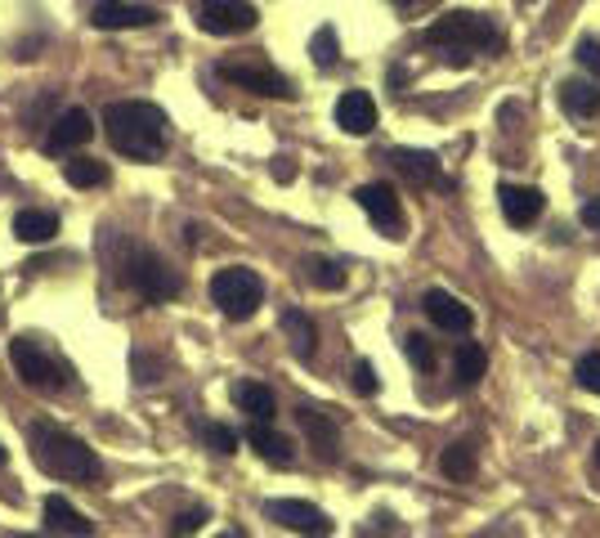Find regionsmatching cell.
Listing matches in <instances>:
<instances>
[{
	"mask_svg": "<svg viewBox=\"0 0 600 538\" xmlns=\"http://www.w3.org/2000/svg\"><path fill=\"white\" fill-rule=\"evenodd\" d=\"M310 283L323 287V292H336V287H346V274L336 261H310Z\"/></svg>",
	"mask_w": 600,
	"mask_h": 538,
	"instance_id": "29",
	"label": "cell"
},
{
	"mask_svg": "<svg viewBox=\"0 0 600 538\" xmlns=\"http://www.w3.org/2000/svg\"><path fill=\"white\" fill-rule=\"evenodd\" d=\"M63 179L72 189H95L108 179V166L95 162V158H72V162H63Z\"/></svg>",
	"mask_w": 600,
	"mask_h": 538,
	"instance_id": "24",
	"label": "cell"
},
{
	"mask_svg": "<svg viewBox=\"0 0 600 538\" xmlns=\"http://www.w3.org/2000/svg\"><path fill=\"white\" fill-rule=\"evenodd\" d=\"M247 445L265 458L270 466H291L296 462V453H291V440L287 436H278V430L270 426V422H251V430H247Z\"/></svg>",
	"mask_w": 600,
	"mask_h": 538,
	"instance_id": "16",
	"label": "cell"
},
{
	"mask_svg": "<svg viewBox=\"0 0 600 538\" xmlns=\"http://www.w3.org/2000/svg\"><path fill=\"white\" fill-rule=\"evenodd\" d=\"M274 179H291V166H287V158H278V162H274Z\"/></svg>",
	"mask_w": 600,
	"mask_h": 538,
	"instance_id": "36",
	"label": "cell"
},
{
	"mask_svg": "<svg viewBox=\"0 0 600 538\" xmlns=\"http://www.w3.org/2000/svg\"><path fill=\"white\" fill-rule=\"evenodd\" d=\"M354 198H359V207L367 211V221L377 225L382 234H390V238L403 234V202H399V193L390 185H363Z\"/></svg>",
	"mask_w": 600,
	"mask_h": 538,
	"instance_id": "9",
	"label": "cell"
},
{
	"mask_svg": "<svg viewBox=\"0 0 600 538\" xmlns=\"http://www.w3.org/2000/svg\"><path fill=\"white\" fill-rule=\"evenodd\" d=\"M90 23L99 32H126V27H148V23H158L153 10H143V5H130V0H99V5L90 10Z\"/></svg>",
	"mask_w": 600,
	"mask_h": 538,
	"instance_id": "12",
	"label": "cell"
},
{
	"mask_svg": "<svg viewBox=\"0 0 600 538\" xmlns=\"http://www.w3.org/2000/svg\"><path fill=\"white\" fill-rule=\"evenodd\" d=\"M5 462H10V449H5V445H0V466H5Z\"/></svg>",
	"mask_w": 600,
	"mask_h": 538,
	"instance_id": "37",
	"label": "cell"
},
{
	"mask_svg": "<svg viewBox=\"0 0 600 538\" xmlns=\"http://www.w3.org/2000/svg\"><path fill=\"white\" fill-rule=\"evenodd\" d=\"M439 472L448 480H471L475 476V449L471 445H453V449H443L439 458Z\"/></svg>",
	"mask_w": 600,
	"mask_h": 538,
	"instance_id": "25",
	"label": "cell"
},
{
	"mask_svg": "<svg viewBox=\"0 0 600 538\" xmlns=\"http://www.w3.org/2000/svg\"><path fill=\"white\" fill-rule=\"evenodd\" d=\"M574 377H578V386H583V390L600 395V354H596V350L578 359V368H574Z\"/></svg>",
	"mask_w": 600,
	"mask_h": 538,
	"instance_id": "31",
	"label": "cell"
},
{
	"mask_svg": "<svg viewBox=\"0 0 600 538\" xmlns=\"http://www.w3.org/2000/svg\"><path fill=\"white\" fill-rule=\"evenodd\" d=\"M596 466H600V445H596Z\"/></svg>",
	"mask_w": 600,
	"mask_h": 538,
	"instance_id": "38",
	"label": "cell"
},
{
	"mask_svg": "<svg viewBox=\"0 0 600 538\" xmlns=\"http://www.w3.org/2000/svg\"><path fill=\"white\" fill-rule=\"evenodd\" d=\"M296 422H300V430L310 436V445H314L318 458H336V426H332L318 409H296Z\"/></svg>",
	"mask_w": 600,
	"mask_h": 538,
	"instance_id": "22",
	"label": "cell"
},
{
	"mask_svg": "<svg viewBox=\"0 0 600 538\" xmlns=\"http://www.w3.org/2000/svg\"><path fill=\"white\" fill-rule=\"evenodd\" d=\"M193 18L207 36H242L255 27V5H247V0H198L193 5Z\"/></svg>",
	"mask_w": 600,
	"mask_h": 538,
	"instance_id": "7",
	"label": "cell"
},
{
	"mask_svg": "<svg viewBox=\"0 0 600 538\" xmlns=\"http://www.w3.org/2000/svg\"><path fill=\"white\" fill-rule=\"evenodd\" d=\"M202 521H207V508H193V512H184V516H175V534H193V529H202Z\"/></svg>",
	"mask_w": 600,
	"mask_h": 538,
	"instance_id": "33",
	"label": "cell"
},
{
	"mask_svg": "<svg viewBox=\"0 0 600 538\" xmlns=\"http://www.w3.org/2000/svg\"><path fill=\"white\" fill-rule=\"evenodd\" d=\"M265 516L283 529H296V534H327L332 529V521L314 508V502H300V498H270Z\"/></svg>",
	"mask_w": 600,
	"mask_h": 538,
	"instance_id": "10",
	"label": "cell"
},
{
	"mask_svg": "<svg viewBox=\"0 0 600 538\" xmlns=\"http://www.w3.org/2000/svg\"><path fill=\"white\" fill-rule=\"evenodd\" d=\"M95 139V122L86 108H67V113H59V122L50 126L46 135V149L50 153H72V149H82V143Z\"/></svg>",
	"mask_w": 600,
	"mask_h": 538,
	"instance_id": "11",
	"label": "cell"
},
{
	"mask_svg": "<svg viewBox=\"0 0 600 538\" xmlns=\"http://www.w3.org/2000/svg\"><path fill=\"white\" fill-rule=\"evenodd\" d=\"M578 63L600 77V41H578Z\"/></svg>",
	"mask_w": 600,
	"mask_h": 538,
	"instance_id": "34",
	"label": "cell"
},
{
	"mask_svg": "<svg viewBox=\"0 0 600 538\" xmlns=\"http://www.w3.org/2000/svg\"><path fill=\"white\" fill-rule=\"evenodd\" d=\"M426 46H443V50H498L502 36L493 27L489 14H475V10H453L426 27Z\"/></svg>",
	"mask_w": 600,
	"mask_h": 538,
	"instance_id": "3",
	"label": "cell"
},
{
	"mask_svg": "<svg viewBox=\"0 0 600 538\" xmlns=\"http://www.w3.org/2000/svg\"><path fill=\"white\" fill-rule=\"evenodd\" d=\"M578 221H583L587 229H600V198H587V202H583V211H578Z\"/></svg>",
	"mask_w": 600,
	"mask_h": 538,
	"instance_id": "35",
	"label": "cell"
},
{
	"mask_svg": "<svg viewBox=\"0 0 600 538\" xmlns=\"http://www.w3.org/2000/svg\"><path fill=\"white\" fill-rule=\"evenodd\" d=\"M220 77L251 90V95H265V99H291V82L283 77V72L260 67V63H224Z\"/></svg>",
	"mask_w": 600,
	"mask_h": 538,
	"instance_id": "8",
	"label": "cell"
},
{
	"mask_svg": "<svg viewBox=\"0 0 600 538\" xmlns=\"http://www.w3.org/2000/svg\"><path fill=\"white\" fill-rule=\"evenodd\" d=\"M484 368H489V354H484V346H475V341L458 346V381L462 386H475L484 377Z\"/></svg>",
	"mask_w": 600,
	"mask_h": 538,
	"instance_id": "26",
	"label": "cell"
},
{
	"mask_svg": "<svg viewBox=\"0 0 600 538\" xmlns=\"http://www.w3.org/2000/svg\"><path fill=\"white\" fill-rule=\"evenodd\" d=\"M234 404L251 417V422H274L278 404H274V390L265 381H238L234 386Z\"/></svg>",
	"mask_w": 600,
	"mask_h": 538,
	"instance_id": "17",
	"label": "cell"
},
{
	"mask_svg": "<svg viewBox=\"0 0 600 538\" xmlns=\"http://www.w3.org/2000/svg\"><path fill=\"white\" fill-rule=\"evenodd\" d=\"M336 126H341L346 135H367L372 126H377V103H372L367 90H346L341 99H336Z\"/></svg>",
	"mask_w": 600,
	"mask_h": 538,
	"instance_id": "14",
	"label": "cell"
},
{
	"mask_svg": "<svg viewBox=\"0 0 600 538\" xmlns=\"http://www.w3.org/2000/svg\"><path fill=\"white\" fill-rule=\"evenodd\" d=\"M211 301L220 305L224 318H251L260 310V301H265V278H260L255 270H242V265H229V270H220L211 278Z\"/></svg>",
	"mask_w": 600,
	"mask_h": 538,
	"instance_id": "4",
	"label": "cell"
},
{
	"mask_svg": "<svg viewBox=\"0 0 600 538\" xmlns=\"http://www.w3.org/2000/svg\"><path fill=\"white\" fill-rule=\"evenodd\" d=\"M498 198H502V215L511 225H534L538 215H542V193L538 189H529V185H502L498 189Z\"/></svg>",
	"mask_w": 600,
	"mask_h": 538,
	"instance_id": "15",
	"label": "cell"
},
{
	"mask_svg": "<svg viewBox=\"0 0 600 538\" xmlns=\"http://www.w3.org/2000/svg\"><path fill=\"white\" fill-rule=\"evenodd\" d=\"M560 103H565V113L574 122H591L600 113V90L591 82H565L560 86Z\"/></svg>",
	"mask_w": 600,
	"mask_h": 538,
	"instance_id": "20",
	"label": "cell"
},
{
	"mask_svg": "<svg viewBox=\"0 0 600 538\" xmlns=\"http://www.w3.org/2000/svg\"><path fill=\"white\" fill-rule=\"evenodd\" d=\"M283 333H287V341H291V350H296V359H314V323H310V314H300V310H283Z\"/></svg>",
	"mask_w": 600,
	"mask_h": 538,
	"instance_id": "23",
	"label": "cell"
},
{
	"mask_svg": "<svg viewBox=\"0 0 600 538\" xmlns=\"http://www.w3.org/2000/svg\"><path fill=\"white\" fill-rule=\"evenodd\" d=\"M422 310H426V318L435 323V328H443V333H471V323H475V314H471V305H462L458 297H448V292H426V301H422Z\"/></svg>",
	"mask_w": 600,
	"mask_h": 538,
	"instance_id": "13",
	"label": "cell"
},
{
	"mask_svg": "<svg viewBox=\"0 0 600 538\" xmlns=\"http://www.w3.org/2000/svg\"><path fill=\"white\" fill-rule=\"evenodd\" d=\"M122 270H126V283L135 287V292H143L148 301H171V297H179V274L158 257V251L135 247L130 257L122 261Z\"/></svg>",
	"mask_w": 600,
	"mask_h": 538,
	"instance_id": "5",
	"label": "cell"
},
{
	"mask_svg": "<svg viewBox=\"0 0 600 538\" xmlns=\"http://www.w3.org/2000/svg\"><path fill=\"white\" fill-rule=\"evenodd\" d=\"M354 390L359 395H377L382 390V377L372 368V359H354Z\"/></svg>",
	"mask_w": 600,
	"mask_h": 538,
	"instance_id": "32",
	"label": "cell"
},
{
	"mask_svg": "<svg viewBox=\"0 0 600 538\" xmlns=\"http://www.w3.org/2000/svg\"><path fill=\"white\" fill-rule=\"evenodd\" d=\"M10 364L32 390H59L63 386V368L50 359V350L41 341H32V337H14L10 341Z\"/></svg>",
	"mask_w": 600,
	"mask_h": 538,
	"instance_id": "6",
	"label": "cell"
},
{
	"mask_svg": "<svg viewBox=\"0 0 600 538\" xmlns=\"http://www.w3.org/2000/svg\"><path fill=\"white\" fill-rule=\"evenodd\" d=\"M390 162H395L403 175L422 179V185H439V189H448V175L439 171L435 153H422V149H395V153H390Z\"/></svg>",
	"mask_w": 600,
	"mask_h": 538,
	"instance_id": "18",
	"label": "cell"
},
{
	"mask_svg": "<svg viewBox=\"0 0 600 538\" xmlns=\"http://www.w3.org/2000/svg\"><path fill=\"white\" fill-rule=\"evenodd\" d=\"M14 234H18V242H50L59 234V215L27 207V211L14 215Z\"/></svg>",
	"mask_w": 600,
	"mask_h": 538,
	"instance_id": "21",
	"label": "cell"
},
{
	"mask_svg": "<svg viewBox=\"0 0 600 538\" xmlns=\"http://www.w3.org/2000/svg\"><path fill=\"white\" fill-rule=\"evenodd\" d=\"M403 359H408L412 368L430 373V368H435V346H430L422 333H408V337H403Z\"/></svg>",
	"mask_w": 600,
	"mask_h": 538,
	"instance_id": "28",
	"label": "cell"
},
{
	"mask_svg": "<svg viewBox=\"0 0 600 538\" xmlns=\"http://www.w3.org/2000/svg\"><path fill=\"white\" fill-rule=\"evenodd\" d=\"M27 440H32V462L41 466L46 476H54V480H99V458H95V449L86 445V440H77V436H67V430H59V426H50V422H36L32 430H27Z\"/></svg>",
	"mask_w": 600,
	"mask_h": 538,
	"instance_id": "2",
	"label": "cell"
},
{
	"mask_svg": "<svg viewBox=\"0 0 600 538\" xmlns=\"http://www.w3.org/2000/svg\"><path fill=\"white\" fill-rule=\"evenodd\" d=\"M108 139L112 149L135 158V162H148L166 149V113L158 103H143V99H126V103H108Z\"/></svg>",
	"mask_w": 600,
	"mask_h": 538,
	"instance_id": "1",
	"label": "cell"
},
{
	"mask_svg": "<svg viewBox=\"0 0 600 538\" xmlns=\"http://www.w3.org/2000/svg\"><path fill=\"white\" fill-rule=\"evenodd\" d=\"M202 440H207V449H215V453H224V458L238 453V436H234L229 426H220V422H207V426H202Z\"/></svg>",
	"mask_w": 600,
	"mask_h": 538,
	"instance_id": "30",
	"label": "cell"
},
{
	"mask_svg": "<svg viewBox=\"0 0 600 538\" xmlns=\"http://www.w3.org/2000/svg\"><path fill=\"white\" fill-rule=\"evenodd\" d=\"M310 54H314L318 67H332L336 59H341V46H336V27H332V23L318 27V32L310 36Z\"/></svg>",
	"mask_w": 600,
	"mask_h": 538,
	"instance_id": "27",
	"label": "cell"
},
{
	"mask_svg": "<svg viewBox=\"0 0 600 538\" xmlns=\"http://www.w3.org/2000/svg\"><path fill=\"white\" fill-rule=\"evenodd\" d=\"M46 529L50 534H95V525L77 508H72L67 498H59V493L46 498Z\"/></svg>",
	"mask_w": 600,
	"mask_h": 538,
	"instance_id": "19",
	"label": "cell"
}]
</instances>
